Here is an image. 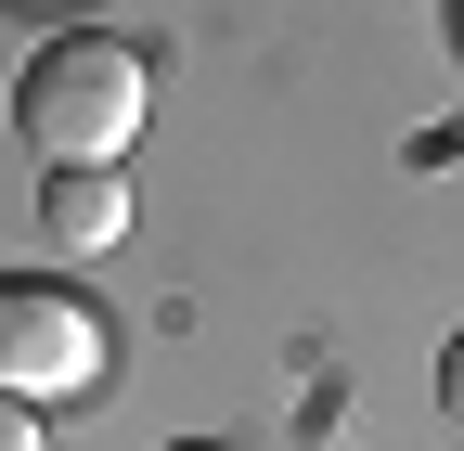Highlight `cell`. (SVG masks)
Instances as JSON below:
<instances>
[{"label":"cell","mask_w":464,"mask_h":451,"mask_svg":"<svg viewBox=\"0 0 464 451\" xmlns=\"http://www.w3.org/2000/svg\"><path fill=\"white\" fill-rule=\"evenodd\" d=\"M142 103H155L142 52L103 39V26H65V39H39L14 65V142L52 155V168H116L130 130H142Z\"/></svg>","instance_id":"cell-1"},{"label":"cell","mask_w":464,"mask_h":451,"mask_svg":"<svg viewBox=\"0 0 464 451\" xmlns=\"http://www.w3.org/2000/svg\"><path fill=\"white\" fill-rule=\"evenodd\" d=\"M0 451H39V413L14 400V387H0Z\"/></svg>","instance_id":"cell-5"},{"label":"cell","mask_w":464,"mask_h":451,"mask_svg":"<svg viewBox=\"0 0 464 451\" xmlns=\"http://www.w3.org/2000/svg\"><path fill=\"white\" fill-rule=\"evenodd\" d=\"M39 219H52L65 258H103L116 233H130V181H116V168H52V181H39Z\"/></svg>","instance_id":"cell-3"},{"label":"cell","mask_w":464,"mask_h":451,"mask_svg":"<svg viewBox=\"0 0 464 451\" xmlns=\"http://www.w3.org/2000/svg\"><path fill=\"white\" fill-rule=\"evenodd\" d=\"M439 413H451V438H464V322H451V349H439Z\"/></svg>","instance_id":"cell-4"},{"label":"cell","mask_w":464,"mask_h":451,"mask_svg":"<svg viewBox=\"0 0 464 451\" xmlns=\"http://www.w3.org/2000/svg\"><path fill=\"white\" fill-rule=\"evenodd\" d=\"M168 451H232V438H168Z\"/></svg>","instance_id":"cell-6"},{"label":"cell","mask_w":464,"mask_h":451,"mask_svg":"<svg viewBox=\"0 0 464 451\" xmlns=\"http://www.w3.org/2000/svg\"><path fill=\"white\" fill-rule=\"evenodd\" d=\"M116 374V335L78 284H0V387L14 400H91Z\"/></svg>","instance_id":"cell-2"}]
</instances>
